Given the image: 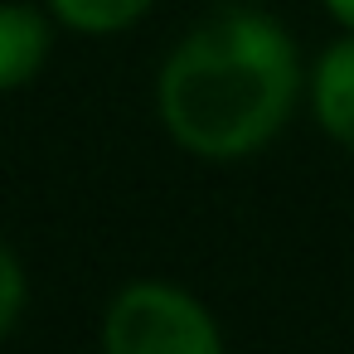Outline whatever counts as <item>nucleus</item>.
Masks as SVG:
<instances>
[{
  "label": "nucleus",
  "instance_id": "nucleus-1",
  "mask_svg": "<svg viewBox=\"0 0 354 354\" xmlns=\"http://www.w3.org/2000/svg\"><path fill=\"white\" fill-rule=\"evenodd\" d=\"M296 93L291 35L267 15H223L175 44L160 73V117L185 151L238 160L286 127Z\"/></svg>",
  "mask_w": 354,
  "mask_h": 354
},
{
  "label": "nucleus",
  "instance_id": "nucleus-2",
  "mask_svg": "<svg viewBox=\"0 0 354 354\" xmlns=\"http://www.w3.org/2000/svg\"><path fill=\"white\" fill-rule=\"evenodd\" d=\"M102 354H223L214 315L170 281H131L102 315Z\"/></svg>",
  "mask_w": 354,
  "mask_h": 354
},
{
  "label": "nucleus",
  "instance_id": "nucleus-3",
  "mask_svg": "<svg viewBox=\"0 0 354 354\" xmlns=\"http://www.w3.org/2000/svg\"><path fill=\"white\" fill-rule=\"evenodd\" d=\"M310 102L320 127L354 146V39H339L325 49V59L315 64V83H310Z\"/></svg>",
  "mask_w": 354,
  "mask_h": 354
},
{
  "label": "nucleus",
  "instance_id": "nucleus-4",
  "mask_svg": "<svg viewBox=\"0 0 354 354\" xmlns=\"http://www.w3.org/2000/svg\"><path fill=\"white\" fill-rule=\"evenodd\" d=\"M49 59V25L30 6H0V93L30 83Z\"/></svg>",
  "mask_w": 354,
  "mask_h": 354
},
{
  "label": "nucleus",
  "instance_id": "nucleus-5",
  "mask_svg": "<svg viewBox=\"0 0 354 354\" xmlns=\"http://www.w3.org/2000/svg\"><path fill=\"white\" fill-rule=\"evenodd\" d=\"M151 6V0H49V10L83 30V35H112V30H127L141 10Z\"/></svg>",
  "mask_w": 354,
  "mask_h": 354
},
{
  "label": "nucleus",
  "instance_id": "nucleus-6",
  "mask_svg": "<svg viewBox=\"0 0 354 354\" xmlns=\"http://www.w3.org/2000/svg\"><path fill=\"white\" fill-rule=\"evenodd\" d=\"M20 310H25V267L6 243H0V335L15 330Z\"/></svg>",
  "mask_w": 354,
  "mask_h": 354
},
{
  "label": "nucleus",
  "instance_id": "nucleus-7",
  "mask_svg": "<svg viewBox=\"0 0 354 354\" xmlns=\"http://www.w3.org/2000/svg\"><path fill=\"white\" fill-rule=\"evenodd\" d=\"M325 10H330L344 30H354V0H325Z\"/></svg>",
  "mask_w": 354,
  "mask_h": 354
}]
</instances>
